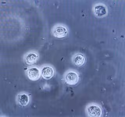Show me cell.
I'll list each match as a JSON object with an SVG mask.
<instances>
[{
  "label": "cell",
  "mask_w": 125,
  "mask_h": 117,
  "mask_svg": "<svg viewBox=\"0 0 125 117\" xmlns=\"http://www.w3.org/2000/svg\"><path fill=\"white\" fill-rule=\"evenodd\" d=\"M88 116L91 117H99L102 114V110L101 107L95 104L88 105L86 108Z\"/></svg>",
  "instance_id": "obj_1"
},
{
  "label": "cell",
  "mask_w": 125,
  "mask_h": 117,
  "mask_svg": "<svg viewBox=\"0 0 125 117\" xmlns=\"http://www.w3.org/2000/svg\"><path fill=\"white\" fill-rule=\"evenodd\" d=\"M64 79L68 84L72 86L77 84L79 80V76L77 72L71 71L66 72L64 75Z\"/></svg>",
  "instance_id": "obj_3"
},
{
  "label": "cell",
  "mask_w": 125,
  "mask_h": 117,
  "mask_svg": "<svg viewBox=\"0 0 125 117\" xmlns=\"http://www.w3.org/2000/svg\"><path fill=\"white\" fill-rule=\"evenodd\" d=\"M26 74L30 80L32 81H36L40 78L41 71L38 68L32 67L29 68L27 70Z\"/></svg>",
  "instance_id": "obj_4"
},
{
  "label": "cell",
  "mask_w": 125,
  "mask_h": 117,
  "mask_svg": "<svg viewBox=\"0 0 125 117\" xmlns=\"http://www.w3.org/2000/svg\"><path fill=\"white\" fill-rule=\"evenodd\" d=\"M94 11L95 15L98 17H104L107 13L106 8L102 4H98L95 6Z\"/></svg>",
  "instance_id": "obj_7"
},
{
  "label": "cell",
  "mask_w": 125,
  "mask_h": 117,
  "mask_svg": "<svg viewBox=\"0 0 125 117\" xmlns=\"http://www.w3.org/2000/svg\"><path fill=\"white\" fill-rule=\"evenodd\" d=\"M38 58V54L36 52H29L25 56V62L27 65H32L36 62Z\"/></svg>",
  "instance_id": "obj_6"
},
{
  "label": "cell",
  "mask_w": 125,
  "mask_h": 117,
  "mask_svg": "<svg viewBox=\"0 0 125 117\" xmlns=\"http://www.w3.org/2000/svg\"><path fill=\"white\" fill-rule=\"evenodd\" d=\"M54 74V69L51 66H47L42 68L41 70V74L43 78L46 80L51 79Z\"/></svg>",
  "instance_id": "obj_5"
},
{
  "label": "cell",
  "mask_w": 125,
  "mask_h": 117,
  "mask_svg": "<svg viewBox=\"0 0 125 117\" xmlns=\"http://www.w3.org/2000/svg\"><path fill=\"white\" fill-rule=\"evenodd\" d=\"M17 101L20 105L25 106L28 104L29 102V97L26 94H20L17 97Z\"/></svg>",
  "instance_id": "obj_9"
},
{
  "label": "cell",
  "mask_w": 125,
  "mask_h": 117,
  "mask_svg": "<svg viewBox=\"0 0 125 117\" xmlns=\"http://www.w3.org/2000/svg\"><path fill=\"white\" fill-rule=\"evenodd\" d=\"M53 35L55 37L58 38H64L68 35V29L64 26L57 25L53 29Z\"/></svg>",
  "instance_id": "obj_2"
},
{
  "label": "cell",
  "mask_w": 125,
  "mask_h": 117,
  "mask_svg": "<svg viewBox=\"0 0 125 117\" xmlns=\"http://www.w3.org/2000/svg\"><path fill=\"white\" fill-rule=\"evenodd\" d=\"M72 61L73 63L77 66H81L85 63L86 58L82 54H77L72 57Z\"/></svg>",
  "instance_id": "obj_8"
}]
</instances>
